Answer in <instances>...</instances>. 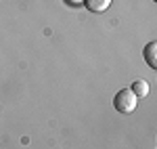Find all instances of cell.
Segmentation results:
<instances>
[{
    "label": "cell",
    "instance_id": "obj_1",
    "mask_svg": "<svg viewBox=\"0 0 157 149\" xmlns=\"http://www.w3.org/2000/svg\"><path fill=\"white\" fill-rule=\"evenodd\" d=\"M136 103H138V97L130 88H121L120 92H115V97H113V107L120 113H132L136 109Z\"/></svg>",
    "mask_w": 157,
    "mask_h": 149
},
{
    "label": "cell",
    "instance_id": "obj_2",
    "mask_svg": "<svg viewBox=\"0 0 157 149\" xmlns=\"http://www.w3.org/2000/svg\"><path fill=\"white\" fill-rule=\"evenodd\" d=\"M145 59L151 69H157V42H149L145 46Z\"/></svg>",
    "mask_w": 157,
    "mask_h": 149
},
{
    "label": "cell",
    "instance_id": "obj_3",
    "mask_svg": "<svg viewBox=\"0 0 157 149\" xmlns=\"http://www.w3.org/2000/svg\"><path fill=\"white\" fill-rule=\"evenodd\" d=\"M86 9H90L92 13H103L109 9V4H111V0H84Z\"/></svg>",
    "mask_w": 157,
    "mask_h": 149
},
{
    "label": "cell",
    "instance_id": "obj_4",
    "mask_svg": "<svg viewBox=\"0 0 157 149\" xmlns=\"http://www.w3.org/2000/svg\"><path fill=\"white\" fill-rule=\"evenodd\" d=\"M130 90H132L136 97H140V99H143V97H147V95H149V82H147V80H136Z\"/></svg>",
    "mask_w": 157,
    "mask_h": 149
},
{
    "label": "cell",
    "instance_id": "obj_5",
    "mask_svg": "<svg viewBox=\"0 0 157 149\" xmlns=\"http://www.w3.org/2000/svg\"><path fill=\"white\" fill-rule=\"evenodd\" d=\"M69 4H80V2H84V0H67Z\"/></svg>",
    "mask_w": 157,
    "mask_h": 149
}]
</instances>
